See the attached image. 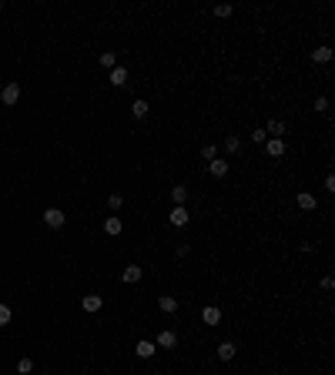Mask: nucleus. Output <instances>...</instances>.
I'll return each mask as SVG.
<instances>
[{
	"mask_svg": "<svg viewBox=\"0 0 335 375\" xmlns=\"http://www.w3.org/2000/svg\"><path fill=\"white\" fill-rule=\"evenodd\" d=\"M64 221H67V214L60 208H47L44 211V224L47 228H64Z\"/></svg>",
	"mask_w": 335,
	"mask_h": 375,
	"instance_id": "1",
	"label": "nucleus"
},
{
	"mask_svg": "<svg viewBox=\"0 0 335 375\" xmlns=\"http://www.w3.org/2000/svg\"><path fill=\"white\" fill-rule=\"evenodd\" d=\"M201 322H204L208 328H214V325H222V312L214 308V305H204V308H201Z\"/></svg>",
	"mask_w": 335,
	"mask_h": 375,
	"instance_id": "2",
	"label": "nucleus"
},
{
	"mask_svg": "<svg viewBox=\"0 0 335 375\" xmlns=\"http://www.w3.org/2000/svg\"><path fill=\"white\" fill-rule=\"evenodd\" d=\"M188 211H184V204H174V208H171V214H168V221H171V224H178V228H184V224H188Z\"/></svg>",
	"mask_w": 335,
	"mask_h": 375,
	"instance_id": "3",
	"label": "nucleus"
},
{
	"mask_svg": "<svg viewBox=\"0 0 335 375\" xmlns=\"http://www.w3.org/2000/svg\"><path fill=\"white\" fill-rule=\"evenodd\" d=\"M141 275H144V272H141L138 265H128V268L121 272V282H124V285H138V282H141Z\"/></svg>",
	"mask_w": 335,
	"mask_h": 375,
	"instance_id": "4",
	"label": "nucleus"
},
{
	"mask_svg": "<svg viewBox=\"0 0 335 375\" xmlns=\"http://www.w3.org/2000/svg\"><path fill=\"white\" fill-rule=\"evenodd\" d=\"M265 151H268V158H282L285 154V141H282V138H268Z\"/></svg>",
	"mask_w": 335,
	"mask_h": 375,
	"instance_id": "5",
	"label": "nucleus"
},
{
	"mask_svg": "<svg viewBox=\"0 0 335 375\" xmlns=\"http://www.w3.org/2000/svg\"><path fill=\"white\" fill-rule=\"evenodd\" d=\"M228 161H224V158H214V161H208V171H212V178H224L228 174Z\"/></svg>",
	"mask_w": 335,
	"mask_h": 375,
	"instance_id": "6",
	"label": "nucleus"
},
{
	"mask_svg": "<svg viewBox=\"0 0 335 375\" xmlns=\"http://www.w3.org/2000/svg\"><path fill=\"white\" fill-rule=\"evenodd\" d=\"M158 348H174V345H178V335H174V332H171V328H164V332H161V335H158Z\"/></svg>",
	"mask_w": 335,
	"mask_h": 375,
	"instance_id": "7",
	"label": "nucleus"
},
{
	"mask_svg": "<svg viewBox=\"0 0 335 375\" xmlns=\"http://www.w3.org/2000/svg\"><path fill=\"white\" fill-rule=\"evenodd\" d=\"M0 100H4V104H17V100H20V84H7L4 94H0Z\"/></svg>",
	"mask_w": 335,
	"mask_h": 375,
	"instance_id": "8",
	"label": "nucleus"
},
{
	"mask_svg": "<svg viewBox=\"0 0 335 375\" xmlns=\"http://www.w3.org/2000/svg\"><path fill=\"white\" fill-rule=\"evenodd\" d=\"M154 348H158V345L151 342V338H141V342L134 345V352H138V358H151V355H154Z\"/></svg>",
	"mask_w": 335,
	"mask_h": 375,
	"instance_id": "9",
	"label": "nucleus"
},
{
	"mask_svg": "<svg viewBox=\"0 0 335 375\" xmlns=\"http://www.w3.org/2000/svg\"><path fill=\"white\" fill-rule=\"evenodd\" d=\"M332 47H328V44H322V47H315V50H312V60H315V64H328V60H332Z\"/></svg>",
	"mask_w": 335,
	"mask_h": 375,
	"instance_id": "10",
	"label": "nucleus"
},
{
	"mask_svg": "<svg viewBox=\"0 0 335 375\" xmlns=\"http://www.w3.org/2000/svg\"><path fill=\"white\" fill-rule=\"evenodd\" d=\"M158 308L164 312V315L178 312V298H174V295H161V298H158Z\"/></svg>",
	"mask_w": 335,
	"mask_h": 375,
	"instance_id": "11",
	"label": "nucleus"
},
{
	"mask_svg": "<svg viewBox=\"0 0 335 375\" xmlns=\"http://www.w3.org/2000/svg\"><path fill=\"white\" fill-rule=\"evenodd\" d=\"M222 148L228 151V154H242V138H234V134H228L222 141Z\"/></svg>",
	"mask_w": 335,
	"mask_h": 375,
	"instance_id": "12",
	"label": "nucleus"
},
{
	"mask_svg": "<svg viewBox=\"0 0 335 375\" xmlns=\"http://www.w3.org/2000/svg\"><path fill=\"white\" fill-rule=\"evenodd\" d=\"M80 305H84V312H100L104 298H100V295H84V302H80Z\"/></svg>",
	"mask_w": 335,
	"mask_h": 375,
	"instance_id": "13",
	"label": "nucleus"
},
{
	"mask_svg": "<svg viewBox=\"0 0 335 375\" xmlns=\"http://www.w3.org/2000/svg\"><path fill=\"white\" fill-rule=\"evenodd\" d=\"M234 352H238V348H234V342H222V345H218V358H222V362H232Z\"/></svg>",
	"mask_w": 335,
	"mask_h": 375,
	"instance_id": "14",
	"label": "nucleus"
},
{
	"mask_svg": "<svg viewBox=\"0 0 335 375\" xmlns=\"http://www.w3.org/2000/svg\"><path fill=\"white\" fill-rule=\"evenodd\" d=\"M111 84L114 88H124V84H128V67H114L111 70Z\"/></svg>",
	"mask_w": 335,
	"mask_h": 375,
	"instance_id": "15",
	"label": "nucleus"
},
{
	"mask_svg": "<svg viewBox=\"0 0 335 375\" xmlns=\"http://www.w3.org/2000/svg\"><path fill=\"white\" fill-rule=\"evenodd\" d=\"M295 201H298V208H302V211H315V194H308V191H302Z\"/></svg>",
	"mask_w": 335,
	"mask_h": 375,
	"instance_id": "16",
	"label": "nucleus"
},
{
	"mask_svg": "<svg viewBox=\"0 0 335 375\" xmlns=\"http://www.w3.org/2000/svg\"><path fill=\"white\" fill-rule=\"evenodd\" d=\"M148 110H151V104H148V100H141V98L131 104V114H134V118H148Z\"/></svg>",
	"mask_w": 335,
	"mask_h": 375,
	"instance_id": "17",
	"label": "nucleus"
},
{
	"mask_svg": "<svg viewBox=\"0 0 335 375\" xmlns=\"http://www.w3.org/2000/svg\"><path fill=\"white\" fill-rule=\"evenodd\" d=\"M265 134H268V138H282V134H285V124H282V121H268L265 124Z\"/></svg>",
	"mask_w": 335,
	"mask_h": 375,
	"instance_id": "18",
	"label": "nucleus"
},
{
	"mask_svg": "<svg viewBox=\"0 0 335 375\" xmlns=\"http://www.w3.org/2000/svg\"><path fill=\"white\" fill-rule=\"evenodd\" d=\"M184 198H188V188H184V184L171 188V201H174V204H184Z\"/></svg>",
	"mask_w": 335,
	"mask_h": 375,
	"instance_id": "19",
	"label": "nucleus"
},
{
	"mask_svg": "<svg viewBox=\"0 0 335 375\" xmlns=\"http://www.w3.org/2000/svg\"><path fill=\"white\" fill-rule=\"evenodd\" d=\"M121 228H124V224H121V218H114V214H111L108 221H104V232H108V234H121Z\"/></svg>",
	"mask_w": 335,
	"mask_h": 375,
	"instance_id": "20",
	"label": "nucleus"
},
{
	"mask_svg": "<svg viewBox=\"0 0 335 375\" xmlns=\"http://www.w3.org/2000/svg\"><path fill=\"white\" fill-rule=\"evenodd\" d=\"M34 372V362L30 358H20V362H17V375H30Z\"/></svg>",
	"mask_w": 335,
	"mask_h": 375,
	"instance_id": "21",
	"label": "nucleus"
},
{
	"mask_svg": "<svg viewBox=\"0 0 335 375\" xmlns=\"http://www.w3.org/2000/svg\"><path fill=\"white\" fill-rule=\"evenodd\" d=\"M201 158H204V161H214V158H218V148H214V144H204V148H201Z\"/></svg>",
	"mask_w": 335,
	"mask_h": 375,
	"instance_id": "22",
	"label": "nucleus"
},
{
	"mask_svg": "<svg viewBox=\"0 0 335 375\" xmlns=\"http://www.w3.org/2000/svg\"><path fill=\"white\" fill-rule=\"evenodd\" d=\"M100 67H111V70H114V67H118V57H114L111 50H108V54H100Z\"/></svg>",
	"mask_w": 335,
	"mask_h": 375,
	"instance_id": "23",
	"label": "nucleus"
},
{
	"mask_svg": "<svg viewBox=\"0 0 335 375\" xmlns=\"http://www.w3.org/2000/svg\"><path fill=\"white\" fill-rule=\"evenodd\" d=\"M232 4H218V7H214V17H232Z\"/></svg>",
	"mask_w": 335,
	"mask_h": 375,
	"instance_id": "24",
	"label": "nucleus"
},
{
	"mask_svg": "<svg viewBox=\"0 0 335 375\" xmlns=\"http://www.w3.org/2000/svg\"><path fill=\"white\" fill-rule=\"evenodd\" d=\"M121 204H124V198H121V194H111V198H108V208H111V211H118Z\"/></svg>",
	"mask_w": 335,
	"mask_h": 375,
	"instance_id": "25",
	"label": "nucleus"
},
{
	"mask_svg": "<svg viewBox=\"0 0 335 375\" xmlns=\"http://www.w3.org/2000/svg\"><path fill=\"white\" fill-rule=\"evenodd\" d=\"M315 110H318V114L328 110V98H325V94H322V98H315Z\"/></svg>",
	"mask_w": 335,
	"mask_h": 375,
	"instance_id": "26",
	"label": "nucleus"
},
{
	"mask_svg": "<svg viewBox=\"0 0 335 375\" xmlns=\"http://www.w3.org/2000/svg\"><path fill=\"white\" fill-rule=\"evenodd\" d=\"M10 315H14L10 305H0V325H7V322H10Z\"/></svg>",
	"mask_w": 335,
	"mask_h": 375,
	"instance_id": "27",
	"label": "nucleus"
},
{
	"mask_svg": "<svg viewBox=\"0 0 335 375\" xmlns=\"http://www.w3.org/2000/svg\"><path fill=\"white\" fill-rule=\"evenodd\" d=\"M252 141H255V144H265V141H268V134H265V128H258V131H255V134H252Z\"/></svg>",
	"mask_w": 335,
	"mask_h": 375,
	"instance_id": "28",
	"label": "nucleus"
},
{
	"mask_svg": "<svg viewBox=\"0 0 335 375\" xmlns=\"http://www.w3.org/2000/svg\"><path fill=\"white\" fill-rule=\"evenodd\" d=\"M322 288H325V292H332V288H335V278L325 275V278H322Z\"/></svg>",
	"mask_w": 335,
	"mask_h": 375,
	"instance_id": "29",
	"label": "nucleus"
},
{
	"mask_svg": "<svg viewBox=\"0 0 335 375\" xmlns=\"http://www.w3.org/2000/svg\"><path fill=\"white\" fill-rule=\"evenodd\" d=\"M0 10H4V4H0Z\"/></svg>",
	"mask_w": 335,
	"mask_h": 375,
	"instance_id": "30",
	"label": "nucleus"
}]
</instances>
